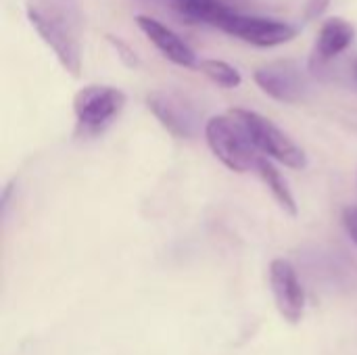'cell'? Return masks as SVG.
<instances>
[{
  "mask_svg": "<svg viewBox=\"0 0 357 355\" xmlns=\"http://www.w3.org/2000/svg\"><path fill=\"white\" fill-rule=\"evenodd\" d=\"M25 13L38 36L56 54L63 69L73 77H79L82 46L77 40V31L71 25L67 13L52 0H27Z\"/></svg>",
  "mask_w": 357,
  "mask_h": 355,
  "instance_id": "6da1fadb",
  "label": "cell"
},
{
  "mask_svg": "<svg viewBox=\"0 0 357 355\" xmlns=\"http://www.w3.org/2000/svg\"><path fill=\"white\" fill-rule=\"evenodd\" d=\"M205 138L213 155L232 172H255L264 157L249 136L247 128L232 115H215L205 123Z\"/></svg>",
  "mask_w": 357,
  "mask_h": 355,
  "instance_id": "7a4b0ae2",
  "label": "cell"
},
{
  "mask_svg": "<svg viewBox=\"0 0 357 355\" xmlns=\"http://www.w3.org/2000/svg\"><path fill=\"white\" fill-rule=\"evenodd\" d=\"M126 94L113 86H86L73 98L77 136L102 134L123 111Z\"/></svg>",
  "mask_w": 357,
  "mask_h": 355,
  "instance_id": "3957f363",
  "label": "cell"
},
{
  "mask_svg": "<svg viewBox=\"0 0 357 355\" xmlns=\"http://www.w3.org/2000/svg\"><path fill=\"white\" fill-rule=\"evenodd\" d=\"M230 113L247 128L249 136L253 138V142L261 155H268V157L284 163L287 167L305 169L307 157H305L303 149L293 138H289L274 121H270L268 117H264L255 111H249V109H232Z\"/></svg>",
  "mask_w": 357,
  "mask_h": 355,
  "instance_id": "277c9868",
  "label": "cell"
},
{
  "mask_svg": "<svg viewBox=\"0 0 357 355\" xmlns=\"http://www.w3.org/2000/svg\"><path fill=\"white\" fill-rule=\"evenodd\" d=\"M218 27L257 48H272L278 44H287L299 33V29L291 23L253 17V15H241L234 10H230Z\"/></svg>",
  "mask_w": 357,
  "mask_h": 355,
  "instance_id": "5b68a950",
  "label": "cell"
},
{
  "mask_svg": "<svg viewBox=\"0 0 357 355\" xmlns=\"http://www.w3.org/2000/svg\"><path fill=\"white\" fill-rule=\"evenodd\" d=\"M270 287L280 316L289 324H299L305 312V293L289 259L278 257L270 264Z\"/></svg>",
  "mask_w": 357,
  "mask_h": 355,
  "instance_id": "8992f818",
  "label": "cell"
},
{
  "mask_svg": "<svg viewBox=\"0 0 357 355\" xmlns=\"http://www.w3.org/2000/svg\"><path fill=\"white\" fill-rule=\"evenodd\" d=\"M255 84L280 103H299L305 96V77L293 61H276L255 69Z\"/></svg>",
  "mask_w": 357,
  "mask_h": 355,
  "instance_id": "52a82bcc",
  "label": "cell"
},
{
  "mask_svg": "<svg viewBox=\"0 0 357 355\" xmlns=\"http://www.w3.org/2000/svg\"><path fill=\"white\" fill-rule=\"evenodd\" d=\"M146 105L159 123L174 136L192 138L197 134V115L186 100L167 92H153L149 94Z\"/></svg>",
  "mask_w": 357,
  "mask_h": 355,
  "instance_id": "ba28073f",
  "label": "cell"
},
{
  "mask_svg": "<svg viewBox=\"0 0 357 355\" xmlns=\"http://www.w3.org/2000/svg\"><path fill=\"white\" fill-rule=\"evenodd\" d=\"M136 25L140 27V31L155 44V48L167 61H172L174 65L186 67V69L199 67L201 61L197 59L195 50L176 31H172L167 25H163L161 21H157L155 17H149V15H138Z\"/></svg>",
  "mask_w": 357,
  "mask_h": 355,
  "instance_id": "9c48e42d",
  "label": "cell"
},
{
  "mask_svg": "<svg viewBox=\"0 0 357 355\" xmlns=\"http://www.w3.org/2000/svg\"><path fill=\"white\" fill-rule=\"evenodd\" d=\"M356 38L354 25L343 17H328L316 38V59L322 63L339 56Z\"/></svg>",
  "mask_w": 357,
  "mask_h": 355,
  "instance_id": "30bf717a",
  "label": "cell"
},
{
  "mask_svg": "<svg viewBox=\"0 0 357 355\" xmlns=\"http://www.w3.org/2000/svg\"><path fill=\"white\" fill-rule=\"evenodd\" d=\"M255 174L264 180V184L270 188V192L274 195V199L278 201V205L289 213V216H297V203H295V197L287 184V180L282 178V174L274 167V163L268 161V157H261L257 167H255Z\"/></svg>",
  "mask_w": 357,
  "mask_h": 355,
  "instance_id": "8fae6325",
  "label": "cell"
},
{
  "mask_svg": "<svg viewBox=\"0 0 357 355\" xmlns=\"http://www.w3.org/2000/svg\"><path fill=\"white\" fill-rule=\"evenodd\" d=\"M199 69L218 86L226 88V90H232V88H238L243 84V75L236 67H232L230 63L226 61H220V59H203L199 63Z\"/></svg>",
  "mask_w": 357,
  "mask_h": 355,
  "instance_id": "7c38bea8",
  "label": "cell"
},
{
  "mask_svg": "<svg viewBox=\"0 0 357 355\" xmlns=\"http://www.w3.org/2000/svg\"><path fill=\"white\" fill-rule=\"evenodd\" d=\"M343 224L347 234L351 236V241L357 245V205H349L343 211Z\"/></svg>",
  "mask_w": 357,
  "mask_h": 355,
  "instance_id": "4fadbf2b",
  "label": "cell"
},
{
  "mask_svg": "<svg viewBox=\"0 0 357 355\" xmlns=\"http://www.w3.org/2000/svg\"><path fill=\"white\" fill-rule=\"evenodd\" d=\"M109 40L113 42L115 50H119V54L126 59V63H128V65H136V63H138V61H136V54H134V52H132L123 42H121V40H115V38H109Z\"/></svg>",
  "mask_w": 357,
  "mask_h": 355,
  "instance_id": "5bb4252c",
  "label": "cell"
},
{
  "mask_svg": "<svg viewBox=\"0 0 357 355\" xmlns=\"http://www.w3.org/2000/svg\"><path fill=\"white\" fill-rule=\"evenodd\" d=\"M328 0H310L307 4V19H314L316 15H320L326 8Z\"/></svg>",
  "mask_w": 357,
  "mask_h": 355,
  "instance_id": "9a60e30c",
  "label": "cell"
},
{
  "mask_svg": "<svg viewBox=\"0 0 357 355\" xmlns=\"http://www.w3.org/2000/svg\"><path fill=\"white\" fill-rule=\"evenodd\" d=\"M165 2H167L169 6H174L178 13H180V10L184 8V4H186V0H165Z\"/></svg>",
  "mask_w": 357,
  "mask_h": 355,
  "instance_id": "2e32d148",
  "label": "cell"
},
{
  "mask_svg": "<svg viewBox=\"0 0 357 355\" xmlns=\"http://www.w3.org/2000/svg\"><path fill=\"white\" fill-rule=\"evenodd\" d=\"M354 73H356V80H357V61H356V65H354Z\"/></svg>",
  "mask_w": 357,
  "mask_h": 355,
  "instance_id": "e0dca14e",
  "label": "cell"
}]
</instances>
